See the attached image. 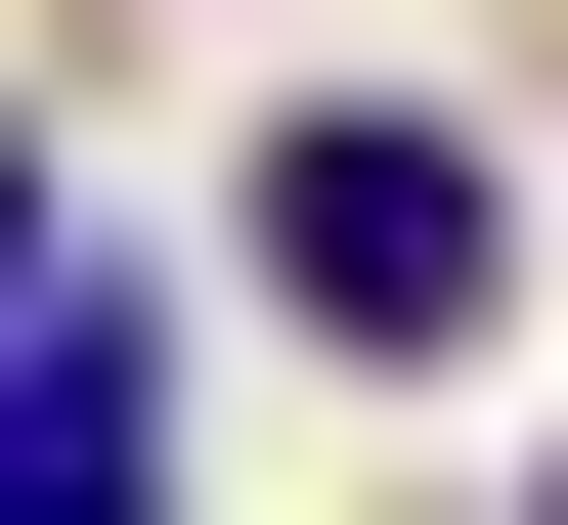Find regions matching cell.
Segmentation results:
<instances>
[{
  "instance_id": "obj_1",
  "label": "cell",
  "mask_w": 568,
  "mask_h": 525,
  "mask_svg": "<svg viewBox=\"0 0 568 525\" xmlns=\"http://www.w3.org/2000/svg\"><path fill=\"white\" fill-rule=\"evenodd\" d=\"M263 306H306V351H481V175H437V132H306L263 175Z\"/></svg>"
},
{
  "instance_id": "obj_2",
  "label": "cell",
  "mask_w": 568,
  "mask_h": 525,
  "mask_svg": "<svg viewBox=\"0 0 568 525\" xmlns=\"http://www.w3.org/2000/svg\"><path fill=\"white\" fill-rule=\"evenodd\" d=\"M132 438H175V351H132V306H44V263H0V525H88Z\"/></svg>"
}]
</instances>
